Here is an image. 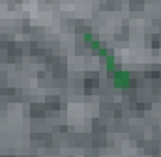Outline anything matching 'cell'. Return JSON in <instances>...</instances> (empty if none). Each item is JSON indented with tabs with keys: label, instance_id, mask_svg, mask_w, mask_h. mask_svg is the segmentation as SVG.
<instances>
[{
	"label": "cell",
	"instance_id": "cell-1",
	"mask_svg": "<svg viewBox=\"0 0 161 157\" xmlns=\"http://www.w3.org/2000/svg\"><path fill=\"white\" fill-rule=\"evenodd\" d=\"M82 38H84L86 43H88V47H90V49H92V51H94V52H96L103 62H105V68H107V71H109L111 75H114L116 71H120V69L116 68V62H114L113 54L107 51V47H105V45H103L97 38H96L92 32H84V34H82Z\"/></svg>",
	"mask_w": 161,
	"mask_h": 157
},
{
	"label": "cell",
	"instance_id": "cell-2",
	"mask_svg": "<svg viewBox=\"0 0 161 157\" xmlns=\"http://www.w3.org/2000/svg\"><path fill=\"white\" fill-rule=\"evenodd\" d=\"M113 80H114V86L118 88V90H127L129 86H131V75L127 73V71H116L114 75H113Z\"/></svg>",
	"mask_w": 161,
	"mask_h": 157
}]
</instances>
